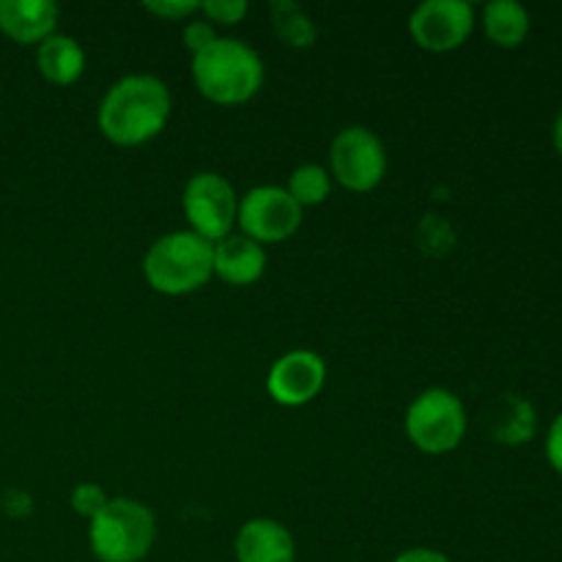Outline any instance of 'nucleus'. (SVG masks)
<instances>
[{
	"mask_svg": "<svg viewBox=\"0 0 562 562\" xmlns=\"http://www.w3.org/2000/svg\"><path fill=\"white\" fill-rule=\"evenodd\" d=\"M170 91L159 77L130 75L115 82L99 104V130L115 146H140L165 130Z\"/></svg>",
	"mask_w": 562,
	"mask_h": 562,
	"instance_id": "nucleus-1",
	"label": "nucleus"
},
{
	"mask_svg": "<svg viewBox=\"0 0 562 562\" xmlns=\"http://www.w3.org/2000/svg\"><path fill=\"white\" fill-rule=\"evenodd\" d=\"M192 77L209 102L245 104L261 91L263 64L252 47L236 38H217L203 53L192 55Z\"/></svg>",
	"mask_w": 562,
	"mask_h": 562,
	"instance_id": "nucleus-2",
	"label": "nucleus"
},
{
	"mask_svg": "<svg viewBox=\"0 0 562 562\" xmlns=\"http://www.w3.org/2000/svg\"><path fill=\"white\" fill-rule=\"evenodd\" d=\"M143 274L159 294H190L206 285L214 274V245L192 231H176L148 247Z\"/></svg>",
	"mask_w": 562,
	"mask_h": 562,
	"instance_id": "nucleus-3",
	"label": "nucleus"
},
{
	"mask_svg": "<svg viewBox=\"0 0 562 562\" xmlns=\"http://www.w3.org/2000/svg\"><path fill=\"white\" fill-rule=\"evenodd\" d=\"M157 521L137 499H110L91 519L88 541L99 562H140L151 552Z\"/></svg>",
	"mask_w": 562,
	"mask_h": 562,
	"instance_id": "nucleus-4",
	"label": "nucleus"
},
{
	"mask_svg": "<svg viewBox=\"0 0 562 562\" xmlns=\"http://www.w3.org/2000/svg\"><path fill=\"white\" fill-rule=\"evenodd\" d=\"M467 434V409L450 390L431 387L406 412V437L423 453L442 456L461 445Z\"/></svg>",
	"mask_w": 562,
	"mask_h": 562,
	"instance_id": "nucleus-5",
	"label": "nucleus"
},
{
	"mask_svg": "<svg viewBox=\"0 0 562 562\" xmlns=\"http://www.w3.org/2000/svg\"><path fill=\"white\" fill-rule=\"evenodd\" d=\"M184 217L192 225V234L206 241H223L231 236L239 214L234 187L220 173H198L187 181L184 195Z\"/></svg>",
	"mask_w": 562,
	"mask_h": 562,
	"instance_id": "nucleus-6",
	"label": "nucleus"
},
{
	"mask_svg": "<svg viewBox=\"0 0 562 562\" xmlns=\"http://www.w3.org/2000/svg\"><path fill=\"white\" fill-rule=\"evenodd\" d=\"M329 165L338 184L351 192H371L387 173V154L382 140L366 126L338 132L329 148Z\"/></svg>",
	"mask_w": 562,
	"mask_h": 562,
	"instance_id": "nucleus-7",
	"label": "nucleus"
},
{
	"mask_svg": "<svg viewBox=\"0 0 562 562\" xmlns=\"http://www.w3.org/2000/svg\"><path fill=\"white\" fill-rule=\"evenodd\" d=\"M236 220L252 241L278 245L300 231L302 209L283 187H256L239 201Z\"/></svg>",
	"mask_w": 562,
	"mask_h": 562,
	"instance_id": "nucleus-8",
	"label": "nucleus"
},
{
	"mask_svg": "<svg viewBox=\"0 0 562 562\" xmlns=\"http://www.w3.org/2000/svg\"><path fill=\"white\" fill-rule=\"evenodd\" d=\"M475 9L467 0H428L409 16V33L428 53H450L470 38Z\"/></svg>",
	"mask_w": 562,
	"mask_h": 562,
	"instance_id": "nucleus-9",
	"label": "nucleus"
},
{
	"mask_svg": "<svg viewBox=\"0 0 562 562\" xmlns=\"http://www.w3.org/2000/svg\"><path fill=\"white\" fill-rule=\"evenodd\" d=\"M327 382V366L311 349H294L280 357L267 376V390L280 406H305Z\"/></svg>",
	"mask_w": 562,
	"mask_h": 562,
	"instance_id": "nucleus-10",
	"label": "nucleus"
},
{
	"mask_svg": "<svg viewBox=\"0 0 562 562\" xmlns=\"http://www.w3.org/2000/svg\"><path fill=\"white\" fill-rule=\"evenodd\" d=\"M58 25V5L49 0H0V33L16 44H42Z\"/></svg>",
	"mask_w": 562,
	"mask_h": 562,
	"instance_id": "nucleus-11",
	"label": "nucleus"
},
{
	"mask_svg": "<svg viewBox=\"0 0 562 562\" xmlns=\"http://www.w3.org/2000/svg\"><path fill=\"white\" fill-rule=\"evenodd\" d=\"M236 562H294L291 532L274 519H250L236 536Z\"/></svg>",
	"mask_w": 562,
	"mask_h": 562,
	"instance_id": "nucleus-12",
	"label": "nucleus"
},
{
	"mask_svg": "<svg viewBox=\"0 0 562 562\" xmlns=\"http://www.w3.org/2000/svg\"><path fill=\"white\" fill-rule=\"evenodd\" d=\"M267 269V252L245 234H231L214 245V274L228 285H250L261 280Z\"/></svg>",
	"mask_w": 562,
	"mask_h": 562,
	"instance_id": "nucleus-13",
	"label": "nucleus"
},
{
	"mask_svg": "<svg viewBox=\"0 0 562 562\" xmlns=\"http://www.w3.org/2000/svg\"><path fill=\"white\" fill-rule=\"evenodd\" d=\"M36 66L44 80L53 82V86H71L86 69V53L71 36L53 33L38 44Z\"/></svg>",
	"mask_w": 562,
	"mask_h": 562,
	"instance_id": "nucleus-14",
	"label": "nucleus"
},
{
	"mask_svg": "<svg viewBox=\"0 0 562 562\" xmlns=\"http://www.w3.org/2000/svg\"><path fill=\"white\" fill-rule=\"evenodd\" d=\"M483 31H486L488 42L497 47H519L530 33V11L516 0H492L483 9Z\"/></svg>",
	"mask_w": 562,
	"mask_h": 562,
	"instance_id": "nucleus-15",
	"label": "nucleus"
},
{
	"mask_svg": "<svg viewBox=\"0 0 562 562\" xmlns=\"http://www.w3.org/2000/svg\"><path fill=\"white\" fill-rule=\"evenodd\" d=\"M269 11H272L274 33H278L289 47H313V42H316V25H313V20L300 9V5L291 3V0H274Z\"/></svg>",
	"mask_w": 562,
	"mask_h": 562,
	"instance_id": "nucleus-16",
	"label": "nucleus"
},
{
	"mask_svg": "<svg viewBox=\"0 0 562 562\" xmlns=\"http://www.w3.org/2000/svg\"><path fill=\"white\" fill-rule=\"evenodd\" d=\"M289 192L296 201V206H318L329 198V173L322 165H302L291 173L289 179Z\"/></svg>",
	"mask_w": 562,
	"mask_h": 562,
	"instance_id": "nucleus-17",
	"label": "nucleus"
},
{
	"mask_svg": "<svg viewBox=\"0 0 562 562\" xmlns=\"http://www.w3.org/2000/svg\"><path fill=\"white\" fill-rule=\"evenodd\" d=\"M514 412L499 423L497 428V439L499 442H510V445H519L530 439V434L536 431V415H532L530 406L525 401H510Z\"/></svg>",
	"mask_w": 562,
	"mask_h": 562,
	"instance_id": "nucleus-18",
	"label": "nucleus"
},
{
	"mask_svg": "<svg viewBox=\"0 0 562 562\" xmlns=\"http://www.w3.org/2000/svg\"><path fill=\"white\" fill-rule=\"evenodd\" d=\"M108 503L110 497L104 494L102 486H97V483H80V486L71 492V508H75L77 516H86V519H93Z\"/></svg>",
	"mask_w": 562,
	"mask_h": 562,
	"instance_id": "nucleus-19",
	"label": "nucleus"
},
{
	"mask_svg": "<svg viewBox=\"0 0 562 562\" xmlns=\"http://www.w3.org/2000/svg\"><path fill=\"white\" fill-rule=\"evenodd\" d=\"M247 9L250 5L245 0H209V3H201V9L206 14V22H217V25H236L247 16Z\"/></svg>",
	"mask_w": 562,
	"mask_h": 562,
	"instance_id": "nucleus-20",
	"label": "nucleus"
},
{
	"mask_svg": "<svg viewBox=\"0 0 562 562\" xmlns=\"http://www.w3.org/2000/svg\"><path fill=\"white\" fill-rule=\"evenodd\" d=\"M214 42H217V33H214L212 22L195 20V22H187L184 25V47L190 49L192 55L203 53V49Z\"/></svg>",
	"mask_w": 562,
	"mask_h": 562,
	"instance_id": "nucleus-21",
	"label": "nucleus"
},
{
	"mask_svg": "<svg viewBox=\"0 0 562 562\" xmlns=\"http://www.w3.org/2000/svg\"><path fill=\"white\" fill-rule=\"evenodd\" d=\"M143 9L148 11V14H157L162 16V20H187L190 14H195L198 9H201V3H176V0H157V3H143Z\"/></svg>",
	"mask_w": 562,
	"mask_h": 562,
	"instance_id": "nucleus-22",
	"label": "nucleus"
},
{
	"mask_svg": "<svg viewBox=\"0 0 562 562\" xmlns=\"http://www.w3.org/2000/svg\"><path fill=\"white\" fill-rule=\"evenodd\" d=\"M547 461L552 464L554 472L562 475V412L554 417V423L549 426L547 434Z\"/></svg>",
	"mask_w": 562,
	"mask_h": 562,
	"instance_id": "nucleus-23",
	"label": "nucleus"
},
{
	"mask_svg": "<svg viewBox=\"0 0 562 562\" xmlns=\"http://www.w3.org/2000/svg\"><path fill=\"white\" fill-rule=\"evenodd\" d=\"M393 562H450V558L448 554L437 552V549L417 547V549H406V552H401Z\"/></svg>",
	"mask_w": 562,
	"mask_h": 562,
	"instance_id": "nucleus-24",
	"label": "nucleus"
},
{
	"mask_svg": "<svg viewBox=\"0 0 562 562\" xmlns=\"http://www.w3.org/2000/svg\"><path fill=\"white\" fill-rule=\"evenodd\" d=\"M3 508L11 516H25L31 514V497L25 492H9L3 497Z\"/></svg>",
	"mask_w": 562,
	"mask_h": 562,
	"instance_id": "nucleus-25",
	"label": "nucleus"
},
{
	"mask_svg": "<svg viewBox=\"0 0 562 562\" xmlns=\"http://www.w3.org/2000/svg\"><path fill=\"white\" fill-rule=\"evenodd\" d=\"M552 137H554V148H558V154L562 157V110H560L558 121H554V132H552Z\"/></svg>",
	"mask_w": 562,
	"mask_h": 562,
	"instance_id": "nucleus-26",
	"label": "nucleus"
}]
</instances>
